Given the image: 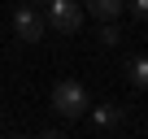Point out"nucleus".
<instances>
[{"mask_svg":"<svg viewBox=\"0 0 148 139\" xmlns=\"http://www.w3.org/2000/svg\"><path fill=\"white\" fill-rule=\"evenodd\" d=\"M52 109H57L61 117H83V113L92 109V96H87V87H83L79 78H61V83L52 87Z\"/></svg>","mask_w":148,"mask_h":139,"instance_id":"1","label":"nucleus"},{"mask_svg":"<svg viewBox=\"0 0 148 139\" xmlns=\"http://www.w3.org/2000/svg\"><path fill=\"white\" fill-rule=\"evenodd\" d=\"M48 5V13H44V22L52 26V31H61V35H74L83 26V5H74V0H44Z\"/></svg>","mask_w":148,"mask_h":139,"instance_id":"2","label":"nucleus"},{"mask_svg":"<svg viewBox=\"0 0 148 139\" xmlns=\"http://www.w3.org/2000/svg\"><path fill=\"white\" fill-rule=\"evenodd\" d=\"M44 13L35 9V5H18V13H13V31H18V39L22 44H39L44 39Z\"/></svg>","mask_w":148,"mask_h":139,"instance_id":"3","label":"nucleus"},{"mask_svg":"<svg viewBox=\"0 0 148 139\" xmlns=\"http://www.w3.org/2000/svg\"><path fill=\"white\" fill-rule=\"evenodd\" d=\"M87 113H92V130H100V135H113V130L126 126V109H118V104H100V109H87Z\"/></svg>","mask_w":148,"mask_h":139,"instance_id":"4","label":"nucleus"},{"mask_svg":"<svg viewBox=\"0 0 148 139\" xmlns=\"http://www.w3.org/2000/svg\"><path fill=\"white\" fill-rule=\"evenodd\" d=\"M122 74H126V83H131V87L148 91V52H135V57H126V61H122Z\"/></svg>","mask_w":148,"mask_h":139,"instance_id":"5","label":"nucleus"},{"mask_svg":"<svg viewBox=\"0 0 148 139\" xmlns=\"http://www.w3.org/2000/svg\"><path fill=\"white\" fill-rule=\"evenodd\" d=\"M87 9H92L96 22H118L126 13V0H87Z\"/></svg>","mask_w":148,"mask_h":139,"instance_id":"6","label":"nucleus"},{"mask_svg":"<svg viewBox=\"0 0 148 139\" xmlns=\"http://www.w3.org/2000/svg\"><path fill=\"white\" fill-rule=\"evenodd\" d=\"M96 39H100L105 48H118V44H122V31H118L113 22H100V31H96Z\"/></svg>","mask_w":148,"mask_h":139,"instance_id":"7","label":"nucleus"},{"mask_svg":"<svg viewBox=\"0 0 148 139\" xmlns=\"http://www.w3.org/2000/svg\"><path fill=\"white\" fill-rule=\"evenodd\" d=\"M126 13L135 22H148V0H126Z\"/></svg>","mask_w":148,"mask_h":139,"instance_id":"8","label":"nucleus"},{"mask_svg":"<svg viewBox=\"0 0 148 139\" xmlns=\"http://www.w3.org/2000/svg\"><path fill=\"white\" fill-rule=\"evenodd\" d=\"M31 5H44V0H31Z\"/></svg>","mask_w":148,"mask_h":139,"instance_id":"9","label":"nucleus"}]
</instances>
